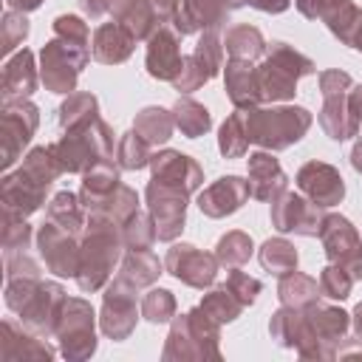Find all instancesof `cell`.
Masks as SVG:
<instances>
[{
    "label": "cell",
    "instance_id": "cell-1",
    "mask_svg": "<svg viewBox=\"0 0 362 362\" xmlns=\"http://www.w3.org/2000/svg\"><path fill=\"white\" fill-rule=\"evenodd\" d=\"M54 28L62 40H54L42 48V82L57 93H68L88 59V28L79 17H59Z\"/></svg>",
    "mask_w": 362,
    "mask_h": 362
},
{
    "label": "cell",
    "instance_id": "cell-2",
    "mask_svg": "<svg viewBox=\"0 0 362 362\" xmlns=\"http://www.w3.org/2000/svg\"><path fill=\"white\" fill-rule=\"evenodd\" d=\"M311 124L308 110L303 107H280V110H257L252 116H246V130H249V141H257L263 147H274L283 150L291 141H297L305 127Z\"/></svg>",
    "mask_w": 362,
    "mask_h": 362
},
{
    "label": "cell",
    "instance_id": "cell-3",
    "mask_svg": "<svg viewBox=\"0 0 362 362\" xmlns=\"http://www.w3.org/2000/svg\"><path fill=\"white\" fill-rule=\"evenodd\" d=\"M314 65L303 54L286 48L283 42H274L272 57L257 71V85L263 99H286L294 93V85L303 74H311Z\"/></svg>",
    "mask_w": 362,
    "mask_h": 362
},
{
    "label": "cell",
    "instance_id": "cell-4",
    "mask_svg": "<svg viewBox=\"0 0 362 362\" xmlns=\"http://www.w3.org/2000/svg\"><path fill=\"white\" fill-rule=\"evenodd\" d=\"M322 240H325V252L334 263H339V269L351 272V277H362V243L359 235L354 232V226L339 218L331 215L322 223Z\"/></svg>",
    "mask_w": 362,
    "mask_h": 362
},
{
    "label": "cell",
    "instance_id": "cell-5",
    "mask_svg": "<svg viewBox=\"0 0 362 362\" xmlns=\"http://www.w3.org/2000/svg\"><path fill=\"white\" fill-rule=\"evenodd\" d=\"M116 255H119V238L113 235V229H93V235L88 238V243L82 249L79 272H88V274L79 277V286L82 288H96L105 280L107 269L113 266Z\"/></svg>",
    "mask_w": 362,
    "mask_h": 362
},
{
    "label": "cell",
    "instance_id": "cell-6",
    "mask_svg": "<svg viewBox=\"0 0 362 362\" xmlns=\"http://www.w3.org/2000/svg\"><path fill=\"white\" fill-rule=\"evenodd\" d=\"M297 181H300L303 192H308L311 201H317V206H331V204H339L342 201V192H345L342 178L328 164H317V161L305 164L300 170Z\"/></svg>",
    "mask_w": 362,
    "mask_h": 362
},
{
    "label": "cell",
    "instance_id": "cell-7",
    "mask_svg": "<svg viewBox=\"0 0 362 362\" xmlns=\"http://www.w3.org/2000/svg\"><path fill=\"white\" fill-rule=\"evenodd\" d=\"M34 127H37V110L31 105H23L20 102V107L11 110V105L6 102V113H3V153H6L3 164L6 167L14 164L17 150L31 139Z\"/></svg>",
    "mask_w": 362,
    "mask_h": 362
},
{
    "label": "cell",
    "instance_id": "cell-8",
    "mask_svg": "<svg viewBox=\"0 0 362 362\" xmlns=\"http://www.w3.org/2000/svg\"><path fill=\"white\" fill-rule=\"evenodd\" d=\"M167 266L175 277L187 280L189 286H206L215 277V260L192 246H175L167 255Z\"/></svg>",
    "mask_w": 362,
    "mask_h": 362
},
{
    "label": "cell",
    "instance_id": "cell-9",
    "mask_svg": "<svg viewBox=\"0 0 362 362\" xmlns=\"http://www.w3.org/2000/svg\"><path fill=\"white\" fill-rule=\"evenodd\" d=\"M40 249H42V257L48 260V266L57 274H76L79 272L74 243L68 240V232L59 229L57 223H48V226L40 229Z\"/></svg>",
    "mask_w": 362,
    "mask_h": 362
},
{
    "label": "cell",
    "instance_id": "cell-10",
    "mask_svg": "<svg viewBox=\"0 0 362 362\" xmlns=\"http://www.w3.org/2000/svg\"><path fill=\"white\" fill-rule=\"evenodd\" d=\"M147 71L158 79H175L181 74V54L173 31L158 28V34H153L147 48Z\"/></svg>",
    "mask_w": 362,
    "mask_h": 362
},
{
    "label": "cell",
    "instance_id": "cell-11",
    "mask_svg": "<svg viewBox=\"0 0 362 362\" xmlns=\"http://www.w3.org/2000/svg\"><path fill=\"white\" fill-rule=\"evenodd\" d=\"M246 195H249V184H243V181L235 178V175H229V178L215 181V184L201 195V204H198V206H201L206 215L221 218V215H226V212H235V209L243 204Z\"/></svg>",
    "mask_w": 362,
    "mask_h": 362
},
{
    "label": "cell",
    "instance_id": "cell-12",
    "mask_svg": "<svg viewBox=\"0 0 362 362\" xmlns=\"http://www.w3.org/2000/svg\"><path fill=\"white\" fill-rule=\"evenodd\" d=\"M272 218L277 223L280 232H303V235H317V223L320 218L314 215V209L305 206V201L294 198V195H283L274 209H272Z\"/></svg>",
    "mask_w": 362,
    "mask_h": 362
},
{
    "label": "cell",
    "instance_id": "cell-13",
    "mask_svg": "<svg viewBox=\"0 0 362 362\" xmlns=\"http://www.w3.org/2000/svg\"><path fill=\"white\" fill-rule=\"evenodd\" d=\"M283 184H286V175L274 158H269L266 153H257L249 158V192L255 198H272L274 192L283 189Z\"/></svg>",
    "mask_w": 362,
    "mask_h": 362
},
{
    "label": "cell",
    "instance_id": "cell-14",
    "mask_svg": "<svg viewBox=\"0 0 362 362\" xmlns=\"http://www.w3.org/2000/svg\"><path fill=\"white\" fill-rule=\"evenodd\" d=\"M133 34L124 28V25H116V23H107L96 31V40H93V57L99 62H122L130 48H133Z\"/></svg>",
    "mask_w": 362,
    "mask_h": 362
},
{
    "label": "cell",
    "instance_id": "cell-15",
    "mask_svg": "<svg viewBox=\"0 0 362 362\" xmlns=\"http://www.w3.org/2000/svg\"><path fill=\"white\" fill-rule=\"evenodd\" d=\"M226 90L232 96V102L238 107H246V105H255L260 99V85H257V74L252 71L249 62L243 59H235L229 68H226Z\"/></svg>",
    "mask_w": 362,
    "mask_h": 362
},
{
    "label": "cell",
    "instance_id": "cell-16",
    "mask_svg": "<svg viewBox=\"0 0 362 362\" xmlns=\"http://www.w3.org/2000/svg\"><path fill=\"white\" fill-rule=\"evenodd\" d=\"M37 79H34V68H31V54L20 51L14 59H8L6 65V102L17 93V96H28L34 90Z\"/></svg>",
    "mask_w": 362,
    "mask_h": 362
},
{
    "label": "cell",
    "instance_id": "cell-17",
    "mask_svg": "<svg viewBox=\"0 0 362 362\" xmlns=\"http://www.w3.org/2000/svg\"><path fill=\"white\" fill-rule=\"evenodd\" d=\"M175 122H178V127H181L189 139H195V136L206 133V127H209V113H206V107H201L198 102L181 99V102L175 105Z\"/></svg>",
    "mask_w": 362,
    "mask_h": 362
},
{
    "label": "cell",
    "instance_id": "cell-18",
    "mask_svg": "<svg viewBox=\"0 0 362 362\" xmlns=\"http://www.w3.org/2000/svg\"><path fill=\"white\" fill-rule=\"evenodd\" d=\"M226 48L238 57V59H249V57H257L263 51V37L257 28H249V25H235L229 34H226Z\"/></svg>",
    "mask_w": 362,
    "mask_h": 362
},
{
    "label": "cell",
    "instance_id": "cell-19",
    "mask_svg": "<svg viewBox=\"0 0 362 362\" xmlns=\"http://www.w3.org/2000/svg\"><path fill=\"white\" fill-rule=\"evenodd\" d=\"M173 130V122L164 110H156V107H147L141 110L139 122H136V133L150 144V141H164Z\"/></svg>",
    "mask_w": 362,
    "mask_h": 362
},
{
    "label": "cell",
    "instance_id": "cell-20",
    "mask_svg": "<svg viewBox=\"0 0 362 362\" xmlns=\"http://www.w3.org/2000/svg\"><path fill=\"white\" fill-rule=\"evenodd\" d=\"M249 144V130L243 124V113H235L221 127V153L223 156H240Z\"/></svg>",
    "mask_w": 362,
    "mask_h": 362
},
{
    "label": "cell",
    "instance_id": "cell-21",
    "mask_svg": "<svg viewBox=\"0 0 362 362\" xmlns=\"http://www.w3.org/2000/svg\"><path fill=\"white\" fill-rule=\"evenodd\" d=\"M51 223H57L59 229L65 232H76L79 223H82V215H79V206H76V198L71 192H59L54 201H51Z\"/></svg>",
    "mask_w": 362,
    "mask_h": 362
},
{
    "label": "cell",
    "instance_id": "cell-22",
    "mask_svg": "<svg viewBox=\"0 0 362 362\" xmlns=\"http://www.w3.org/2000/svg\"><path fill=\"white\" fill-rule=\"evenodd\" d=\"M263 266L272 269L274 274H288L294 266H297V252L286 243V240H269L263 246V255H260Z\"/></svg>",
    "mask_w": 362,
    "mask_h": 362
},
{
    "label": "cell",
    "instance_id": "cell-23",
    "mask_svg": "<svg viewBox=\"0 0 362 362\" xmlns=\"http://www.w3.org/2000/svg\"><path fill=\"white\" fill-rule=\"evenodd\" d=\"M119 156H122V167L127 170H136V167H144L147 164V141L139 136V133H127L122 147H119Z\"/></svg>",
    "mask_w": 362,
    "mask_h": 362
},
{
    "label": "cell",
    "instance_id": "cell-24",
    "mask_svg": "<svg viewBox=\"0 0 362 362\" xmlns=\"http://www.w3.org/2000/svg\"><path fill=\"white\" fill-rule=\"evenodd\" d=\"M249 252H252V243H249V238L240 235V232H232V235H226V238L218 243V255H221V260H226V263H243V260L249 257Z\"/></svg>",
    "mask_w": 362,
    "mask_h": 362
},
{
    "label": "cell",
    "instance_id": "cell-25",
    "mask_svg": "<svg viewBox=\"0 0 362 362\" xmlns=\"http://www.w3.org/2000/svg\"><path fill=\"white\" fill-rule=\"evenodd\" d=\"M351 280L354 277H348L345 274V269H337V266H328L325 269V274H322V291L328 294V297H348V288H351Z\"/></svg>",
    "mask_w": 362,
    "mask_h": 362
},
{
    "label": "cell",
    "instance_id": "cell-26",
    "mask_svg": "<svg viewBox=\"0 0 362 362\" xmlns=\"http://www.w3.org/2000/svg\"><path fill=\"white\" fill-rule=\"evenodd\" d=\"M25 34H28V23H25V17L8 11V14H6V51H11Z\"/></svg>",
    "mask_w": 362,
    "mask_h": 362
},
{
    "label": "cell",
    "instance_id": "cell-27",
    "mask_svg": "<svg viewBox=\"0 0 362 362\" xmlns=\"http://www.w3.org/2000/svg\"><path fill=\"white\" fill-rule=\"evenodd\" d=\"M173 308V300H170V294L167 291H153L150 297H147V303H144V314L150 317V320H167L164 314Z\"/></svg>",
    "mask_w": 362,
    "mask_h": 362
},
{
    "label": "cell",
    "instance_id": "cell-28",
    "mask_svg": "<svg viewBox=\"0 0 362 362\" xmlns=\"http://www.w3.org/2000/svg\"><path fill=\"white\" fill-rule=\"evenodd\" d=\"M255 8H263V11H283L288 6V0H249Z\"/></svg>",
    "mask_w": 362,
    "mask_h": 362
},
{
    "label": "cell",
    "instance_id": "cell-29",
    "mask_svg": "<svg viewBox=\"0 0 362 362\" xmlns=\"http://www.w3.org/2000/svg\"><path fill=\"white\" fill-rule=\"evenodd\" d=\"M150 6H153V11H158L164 17V14H170L175 8V0H150Z\"/></svg>",
    "mask_w": 362,
    "mask_h": 362
},
{
    "label": "cell",
    "instance_id": "cell-30",
    "mask_svg": "<svg viewBox=\"0 0 362 362\" xmlns=\"http://www.w3.org/2000/svg\"><path fill=\"white\" fill-rule=\"evenodd\" d=\"M14 8H23V11H28V8H37L42 0H8Z\"/></svg>",
    "mask_w": 362,
    "mask_h": 362
},
{
    "label": "cell",
    "instance_id": "cell-31",
    "mask_svg": "<svg viewBox=\"0 0 362 362\" xmlns=\"http://www.w3.org/2000/svg\"><path fill=\"white\" fill-rule=\"evenodd\" d=\"M351 45L362 51V20H359V28H356V34H354V40H351Z\"/></svg>",
    "mask_w": 362,
    "mask_h": 362
}]
</instances>
